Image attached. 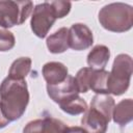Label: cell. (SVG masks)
Masks as SVG:
<instances>
[{"instance_id":"cell-13","label":"cell","mask_w":133,"mask_h":133,"mask_svg":"<svg viewBox=\"0 0 133 133\" xmlns=\"http://www.w3.org/2000/svg\"><path fill=\"white\" fill-rule=\"evenodd\" d=\"M113 122L119 126L128 125L133 118V101L132 99H124L114 105L112 111Z\"/></svg>"},{"instance_id":"cell-21","label":"cell","mask_w":133,"mask_h":133,"mask_svg":"<svg viewBox=\"0 0 133 133\" xmlns=\"http://www.w3.org/2000/svg\"><path fill=\"white\" fill-rule=\"evenodd\" d=\"M10 122L3 115V113H2V110H1V108H0V129H2V128H4V127H6L8 124H9Z\"/></svg>"},{"instance_id":"cell-8","label":"cell","mask_w":133,"mask_h":133,"mask_svg":"<svg viewBox=\"0 0 133 133\" xmlns=\"http://www.w3.org/2000/svg\"><path fill=\"white\" fill-rule=\"evenodd\" d=\"M110 121L111 119L99 109L90 106L83 113L81 125L87 133H106Z\"/></svg>"},{"instance_id":"cell-5","label":"cell","mask_w":133,"mask_h":133,"mask_svg":"<svg viewBox=\"0 0 133 133\" xmlns=\"http://www.w3.org/2000/svg\"><path fill=\"white\" fill-rule=\"evenodd\" d=\"M56 19L57 18L50 2L45 1L36 4L32 9L30 20L32 32L39 38L46 37Z\"/></svg>"},{"instance_id":"cell-19","label":"cell","mask_w":133,"mask_h":133,"mask_svg":"<svg viewBox=\"0 0 133 133\" xmlns=\"http://www.w3.org/2000/svg\"><path fill=\"white\" fill-rule=\"evenodd\" d=\"M50 4L54 9V12L57 19H62L65 16H68L72 7V3L70 1H60V0L50 1Z\"/></svg>"},{"instance_id":"cell-14","label":"cell","mask_w":133,"mask_h":133,"mask_svg":"<svg viewBox=\"0 0 133 133\" xmlns=\"http://www.w3.org/2000/svg\"><path fill=\"white\" fill-rule=\"evenodd\" d=\"M108 73L106 70H94L90 75L88 87L96 94H108L107 90V77Z\"/></svg>"},{"instance_id":"cell-2","label":"cell","mask_w":133,"mask_h":133,"mask_svg":"<svg viewBox=\"0 0 133 133\" xmlns=\"http://www.w3.org/2000/svg\"><path fill=\"white\" fill-rule=\"evenodd\" d=\"M101 26L111 32L122 33L133 26V7L123 2H113L104 5L98 15Z\"/></svg>"},{"instance_id":"cell-4","label":"cell","mask_w":133,"mask_h":133,"mask_svg":"<svg viewBox=\"0 0 133 133\" xmlns=\"http://www.w3.org/2000/svg\"><path fill=\"white\" fill-rule=\"evenodd\" d=\"M33 4L31 1L0 0V26L11 28L23 24L32 12Z\"/></svg>"},{"instance_id":"cell-15","label":"cell","mask_w":133,"mask_h":133,"mask_svg":"<svg viewBox=\"0 0 133 133\" xmlns=\"http://www.w3.org/2000/svg\"><path fill=\"white\" fill-rule=\"evenodd\" d=\"M30 57H19L10 65L8 71V77L14 79H25L31 70Z\"/></svg>"},{"instance_id":"cell-11","label":"cell","mask_w":133,"mask_h":133,"mask_svg":"<svg viewBox=\"0 0 133 133\" xmlns=\"http://www.w3.org/2000/svg\"><path fill=\"white\" fill-rule=\"evenodd\" d=\"M110 58V50L105 45H97L95 46L89 53L87 54V64L88 68L94 70H105Z\"/></svg>"},{"instance_id":"cell-3","label":"cell","mask_w":133,"mask_h":133,"mask_svg":"<svg viewBox=\"0 0 133 133\" xmlns=\"http://www.w3.org/2000/svg\"><path fill=\"white\" fill-rule=\"evenodd\" d=\"M133 72V60L128 54H118L114 60L111 71L107 77V90L108 94L113 96H121L125 94L131 81Z\"/></svg>"},{"instance_id":"cell-17","label":"cell","mask_w":133,"mask_h":133,"mask_svg":"<svg viewBox=\"0 0 133 133\" xmlns=\"http://www.w3.org/2000/svg\"><path fill=\"white\" fill-rule=\"evenodd\" d=\"M91 72H92L91 68H82L77 72V74L74 78H75L77 87L79 89V92L84 94V92H87L89 90L88 83H89Z\"/></svg>"},{"instance_id":"cell-7","label":"cell","mask_w":133,"mask_h":133,"mask_svg":"<svg viewBox=\"0 0 133 133\" xmlns=\"http://www.w3.org/2000/svg\"><path fill=\"white\" fill-rule=\"evenodd\" d=\"M47 94L52 101L59 105L60 103L78 96L79 89L77 87L75 78L72 75H68L64 81L54 85H47Z\"/></svg>"},{"instance_id":"cell-18","label":"cell","mask_w":133,"mask_h":133,"mask_svg":"<svg viewBox=\"0 0 133 133\" xmlns=\"http://www.w3.org/2000/svg\"><path fill=\"white\" fill-rule=\"evenodd\" d=\"M16 37L12 32L6 29H0V52H6L15 47Z\"/></svg>"},{"instance_id":"cell-6","label":"cell","mask_w":133,"mask_h":133,"mask_svg":"<svg viewBox=\"0 0 133 133\" xmlns=\"http://www.w3.org/2000/svg\"><path fill=\"white\" fill-rule=\"evenodd\" d=\"M69 48L75 51H83L91 47L94 43L92 31L83 23H75L68 32Z\"/></svg>"},{"instance_id":"cell-16","label":"cell","mask_w":133,"mask_h":133,"mask_svg":"<svg viewBox=\"0 0 133 133\" xmlns=\"http://www.w3.org/2000/svg\"><path fill=\"white\" fill-rule=\"evenodd\" d=\"M59 107L63 112L68 113L70 115H78V114L84 113L86 111V109L88 108L85 100H83L81 97H79V95L73 97L72 99H70L65 102L60 103Z\"/></svg>"},{"instance_id":"cell-12","label":"cell","mask_w":133,"mask_h":133,"mask_svg":"<svg viewBox=\"0 0 133 133\" xmlns=\"http://www.w3.org/2000/svg\"><path fill=\"white\" fill-rule=\"evenodd\" d=\"M68 32H69V28L61 27L47 37L46 45L50 53L60 54L65 52L69 49Z\"/></svg>"},{"instance_id":"cell-1","label":"cell","mask_w":133,"mask_h":133,"mask_svg":"<svg viewBox=\"0 0 133 133\" xmlns=\"http://www.w3.org/2000/svg\"><path fill=\"white\" fill-rule=\"evenodd\" d=\"M29 103V91L25 79L6 77L0 84V108L3 115L15 122L23 116Z\"/></svg>"},{"instance_id":"cell-20","label":"cell","mask_w":133,"mask_h":133,"mask_svg":"<svg viewBox=\"0 0 133 133\" xmlns=\"http://www.w3.org/2000/svg\"><path fill=\"white\" fill-rule=\"evenodd\" d=\"M63 133H87L82 127H78V126H73V127H68L65 128Z\"/></svg>"},{"instance_id":"cell-10","label":"cell","mask_w":133,"mask_h":133,"mask_svg":"<svg viewBox=\"0 0 133 133\" xmlns=\"http://www.w3.org/2000/svg\"><path fill=\"white\" fill-rule=\"evenodd\" d=\"M42 74L47 85H54L64 81L69 75V71L62 62L49 61L43 65Z\"/></svg>"},{"instance_id":"cell-9","label":"cell","mask_w":133,"mask_h":133,"mask_svg":"<svg viewBox=\"0 0 133 133\" xmlns=\"http://www.w3.org/2000/svg\"><path fill=\"white\" fill-rule=\"evenodd\" d=\"M66 125L52 116H45L29 122L23 129V133H63Z\"/></svg>"}]
</instances>
